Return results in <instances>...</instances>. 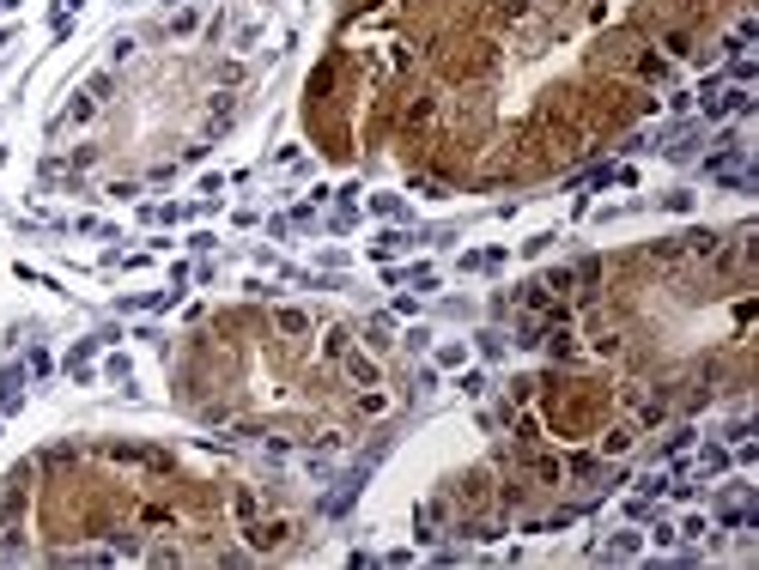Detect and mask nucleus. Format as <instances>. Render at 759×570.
<instances>
[{"mask_svg": "<svg viewBox=\"0 0 759 570\" xmlns=\"http://www.w3.org/2000/svg\"><path fill=\"white\" fill-rule=\"evenodd\" d=\"M334 365H341V376H347V383H359V388H377V383H383V365H377L370 352H359V347H347Z\"/></svg>", "mask_w": 759, "mask_h": 570, "instance_id": "obj_1", "label": "nucleus"}, {"mask_svg": "<svg viewBox=\"0 0 759 570\" xmlns=\"http://www.w3.org/2000/svg\"><path fill=\"white\" fill-rule=\"evenodd\" d=\"M274 328L280 334H310V316L304 309H274Z\"/></svg>", "mask_w": 759, "mask_h": 570, "instance_id": "obj_2", "label": "nucleus"}]
</instances>
